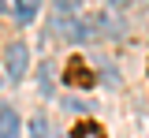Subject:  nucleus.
<instances>
[{"label": "nucleus", "mask_w": 149, "mask_h": 138, "mask_svg": "<svg viewBox=\"0 0 149 138\" xmlns=\"http://www.w3.org/2000/svg\"><path fill=\"white\" fill-rule=\"evenodd\" d=\"M26 67H30V49H26L22 41L8 45V49H4V75H8V82H22Z\"/></svg>", "instance_id": "obj_1"}, {"label": "nucleus", "mask_w": 149, "mask_h": 138, "mask_svg": "<svg viewBox=\"0 0 149 138\" xmlns=\"http://www.w3.org/2000/svg\"><path fill=\"white\" fill-rule=\"evenodd\" d=\"M63 79H67V86H82V90L93 86V75H90V67H86L82 60H71V63H67V75H63Z\"/></svg>", "instance_id": "obj_2"}, {"label": "nucleus", "mask_w": 149, "mask_h": 138, "mask_svg": "<svg viewBox=\"0 0 149 138\" xmlns=\"http://www.w3.org/2000/svg\"><path fill=\"white\" fill-rule=\"evenodd\" d=\"M0 138H19V116L11 105H0Z\"/></svg>", "instance_id": "obj_3"}, {"label": "nucleus", "mask_w": 149, "mask_h": 138, "mask_svg": "<svg viewBox=\"0 0 149 138\" xmlns=\"http://www.w3.org/2000/svg\"><path fill=\"white\" fill-rule=\"evenodd\" d=\"M37 8H41V0H15V19L19 26H30L37 19Z\"/></svg>", "instance_id": "obj_4"}, {"label": "nucleus", "mask_w": 149, "mask_h": 138, "mask_svg": "<svg viewBox=\"0 0 149 138\" xmlns=\"http://www.w3.org/2000/svg\"><path fill=\"white\" fill-rule=\"evenodd\" d=\"M71 138H104V131H101V127H97L93 119H82V123H74Z\"/></svg>", "instance_id": "obj_5"}, {"label": "nucleus", "mask_w": 149, "mask_h": 138, "mask_svg": "<svg viewBox=\"0 0 149 138\" xmlns=\"http://www.w3.org/2000/svg\"><path fill=\"white\" fill-rule=\"evenodd\" d=\"M30 138H49V123H45V116H34V119H30Z\"/></svg>", "instance_id": "obj_6"}, {"label": "nucleus", "mask_w": 149, "mask_h": 138, "mask_svg": "<svg viewBox=\"0 0 149 138\" xmlns=\"http://www.w3.org/2000/svg\"><path fill=\"white\" fill-rule=\"evenodd\" d=\"M56 8L60 11H71V8H78V0H56Z\"/></svg>", "instance_id": "obj_7"}, {"label": "nucleus", "mask_w": 149, "mask_h": 138, "mask_svg": "<svg viewBox=\"0 0 149 138\" xmlns=\"http://www.w3.org/2000/svg\"><path fill=\"white\" fill-rule=\"evenodd\" d=\"M112 4H119V8H123V4H130V0H112Z\"/></svg>", "instance_id": "obj_8"}]
</instances>
